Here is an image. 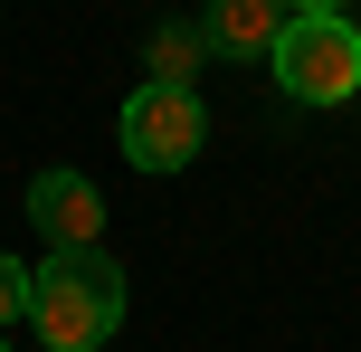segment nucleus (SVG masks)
<instances>
[{
  "instance_id": "nucleus-1",
  "label": "nucleus",
  "mask_w": 361,
  "mask_h": 352,
  "mask_svg": "<svg viewBox=\"0 0 361 352\" xmlns=\"http://www.w3.org/2000/svg\"><path fill=\"white\" fill-rule=\"evenodd\" d=\"M29 324L48 352H105L124 324V267L105 248H48L29 267Z\"/></svg>"
},
{
  "instance_id": "nucleus-2",
  "label": "nucleus",
  "mask_w": 361,
  "mask_h": 352,
  "mask_svg": "<svg viewBox=\"0 0 361 352\" xmlns=\"http://www.w3.org/2000/svg\"><path fill=\"white\" fill-rule=\"evenodd\" d=\"M267 67H276V86L295 105H343V95H361V29L343 10H295L276 29Z\"/></svg>"
},
{
  "instance_id": "nucleus-3",
  "label": "nucleus",
  "mask_w": 361,
  "mask_h": 352,
  "mask_svg": "<svg viewBox=\"0 0 361 352\" xmlns=\"http://www.w3.org/2000/svg\"><path fill=\"white\" fill-rule=\"evenodd\" d=\"M114 133H124V162H133V171H180V162H200V143H209V114H200L190 86L152 76V86L124 95Z\"/></svg>"
},
{
  "instance_id": "nucleus-4",
  "label": "nucleus",
  "mask_w": 361,
  "mask_h": 352,
  "mask_svg": "<svg viewBox=\"0 0 361 352\" xmlns=\"http://www.w3.org/2000/svg\"><path fill=\"white\" fill-rule=\"evenodd\" d=\"M29 219L48 229V248H95V229H105V190H95L86 171H38V181H29Z\"/></svg>"
},
{
  "instance_id": "nucleus-5",
  "label": "nucleus",
  "mask_w": 361,
  "mask_h": 352,
  "mask_svg": "<svg viewBox=\"0 0 361 352\" xmlns=\"http://www.w3.org/2000/svg\"><path fill=\"white\" fill-rule=\"evenodd\" d=\"M276 29H286V0H209V10H200V38H209L219 57H267Z\"/></svg>"
},
{
  "instance_id": "nucleus-6",
  "label": "nucleus",
  "mask_w": 361,
  "mask_h": 352,
  "mask_svg": "<svg viewBox=\"0 0 361 352\" xmlns=\"http://www.w3.org/2000/svg\"><path fill=\"white\" fill-rule=\"evenodd\" d=\"M200 48H209L200 29H162V76H171V86H190V57Z\"/></svg>"
},
{
  "instance_id": "nucleus-7",
  "label": "nucleus",
  "mask_w": 361,
  "mask_h": 352,
  "mask_svg": "<svg viewBox=\"0 0 361 352\" xmlns=\"http://www.w3.org/2000/svg\"><path fill=\"white\" fill-rule=\"evenodd\" d=\"M19 315H29V267H19V257H0V334H10Z\"/></svg>"
},
{
  "instance_id": "nucleus-8",
  "label": "nucleus",
  "mask_w": 361,
  "mask_h": 352,
  "mask_svg": "<svg viewBox=\"0 0 361 352\" xmlns=\"http://www.w3.org/2000/svg\"><path fill=\"white\" fill-rule=\"evenodd\" d=\"M295 10H343V0H295Z\"/></svg>"
},
{
  "instance_id": "nucleus-9",
  "label": "nucleus",
  "mask_w": 361,
  "mask_h": 352,
  "mask_svg": "<svg viewBox=\"0 0 361 352\" xmlns=\"http://www.w3.org/2000/svg\"><path fill=\"white\" fill-rule=\"evenodd\" d=\"M0 352H10V343H0Z\"/></svg>"
}]
</instances>
